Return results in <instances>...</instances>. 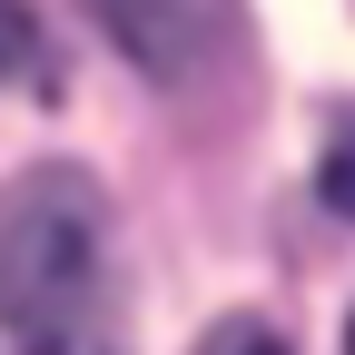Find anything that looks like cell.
Listing matches in <instances>:
<instances>
[{
  "label": "cell",
  "mask_w": 355,
  "mask_h": 355,
  "mask_svg": "<svg viewBox=\"0 0 355 355\" xmlns=\"http://www.w3.org/2000/svg\"><path fill=\"white\" fill-rule=\"evenodd\" d=\"M99 247H109L99 178L69 168V158L20 168L10 188H0V326L20 345L79 336L89 296H99Z\"/></svg>",
  "instance_id": "obj_1"
},
{
  "label": "cell",
  "mask_w": 355,
  "mask_h": 355,
  "mask_svg": "<svg viewBox=\"0 0 355 355\" xmlns=\"http://www.w3.org/2000/svg\"><path fill=\"white\" fill-rule=\"evenodd\" d=\"M148 79H207L237 50V0H89Z\"/></svg>",
  "instance_id": "obj_2"
},
{
  "label": "cell",
  "mask_w": 355,
  "mask_h": 355,
  "mask_svg": "<svg viewBox=\"0 0 355 355\" xmlns=\"http://www.w3.org/2000/svg\"><path fill=\"white\" fill-rule=\"evenodd\" d=\"M316 188H326L336 217H355V119H336V139H326V158H316Z\"/></svg>",
  "instance_id": "obj_3"
},
{
  "label": "cell",
  "mask_w": 355,
  "mask_h": 355,
  "mask_svg": "<svg viewBox=\"0 0 355 355\" xmlns=\"http://www.w3.org/2000/svg\"><path fill=\"white\" fill-rule=\"evenodd\" d=\"M198 355H286V336L266 326V316H227V326H217Z\"/></svg>",
  "instance_id": "obj_4"
},
{
  "label": "cell",
  "mask_w": 355,
  "mask_h": 355,
  "mask_svg": "<svg viewBox=\"0 0 355 355\" xmlns=\"http://www.w3.org/2000/svg\"><path fill=\"white\" fill-rule=\"evenodd\" d=\"M30 10H20V0H0V79H10V69H30Z\"/></svg>",
  "instance_id": "obj_5"
},
{
  "label": "cell",
  "mask_w": 355,
  "mask_h": 355,
  "mask_svg": "<svg viewBox=\"0 0 355 355\" xmlns=\"http://www.w3.org/2000/svg\"><path fill=\"white\" fill-rule=\"evenodd\" d=\"M20 355H119V345H99V336L79 326V336H40V345H20Z\"/></svg>",
  "instance_id": "obj_6"
},
{
  "label": "cell",
  "mask_w": 355,
  "mask_h": 355,
  "mask_svg": "<svg viewBox=\"0 0 355 355\" xmlns=\"http://www.w3.org/2000/svg\"><path fill=\"white\" fill-rule=\"evenodd\" d=\"M345 355H355V326H345Z\"/></svg>",
  "instance_id": "obj_7"
}]
</instances>
